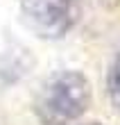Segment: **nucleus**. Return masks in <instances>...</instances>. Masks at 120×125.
Here are the masks:
<instances>
[{
    "instance_id": "f257e3e1",
    "label": "nucleus",
    "mask_w": 120,
    "mask_h": 125,
    "mask_svg": "<svg viewBox=\"0 0 120 125\" xmlns=\"http://www.w3.org/2000/svg\"><path fill=\"white\" fill-rule=\"evenodd\" d=\"M91 84L79 71H61L41 84L34 112L43 125H70L86 112Z\"/></svg>"
},
{
    "instance_id": "f03ea898",
    "label": "nucleus",
    "mask_w": 120,
    "mask_h": 125,
    "mask_svg": "<svg viewBox=\"0 0 120 125\" xmlns=\"http://www.w3.org/2000/svg\"><path fill=\"white\" fill-rule=\"evenodd\" d=\"M23 21L41 39H61L77 21L75 0H23Z\"/></svg>"
},
{
    "instance_id": "7ed1b4c3",
    "label": "nucleus",
    "mask_w": 120,
    "mask_h": 125,
    "mask_svg": "<svg viewBox=\"0 0 120 125\" xmlns=\"http://www.w3.org/2000/svg\"><path fill=\"white\" fill-rule=\"evenodd\" d=\"M107 89H109L113 107L120 109V52L111 62V68H109V75H107Z\"/></svg>"
},
{
    "instance_id": "20e7f679",
    "label": "nucleus",
    "mask_w": 120,
    "mask_h": 125,
    "mask_svg": "<svg viewBox=\"0 0 120 125\" xmlns=\"http://www.w3.org/2000/svg\"><path fill=\"white\" fill-rule=\"evenodd\" d=\"M88 125H100V123H88Z\"/></svg>"
}]
</instances>
